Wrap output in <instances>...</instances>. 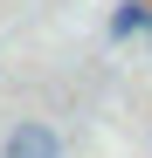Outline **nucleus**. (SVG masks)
<instances>
[{"instance_id":"nucleus-2","label":"nucleus","mask_w":152,"mask_h":158,"mask_svg":"<svg viewBox=\"0 0 152 158\" xmlns=\"http://www.w3.org/2000/svg\"><path fill=\"white\" fill-rule=\"evenodd\" d=\"M104 35H111V41H138V35H152V0H118L111 21H104Z\"/></svg>"},{"instance_id":"nucleus-1","label":"nucleus","mask_w":152,"mask_h":158,"mask_svg":"<svg viewBox=\"0 0 152 158\" xmlns=\"http://www.w3.org/2000/svg\"><path fill=\"white\" fill-rule=\"evenodd\" d=\"M0 158H62V138H56V124L21 117V124H7V138H0Z\"/></svg>"}]
</instances>
